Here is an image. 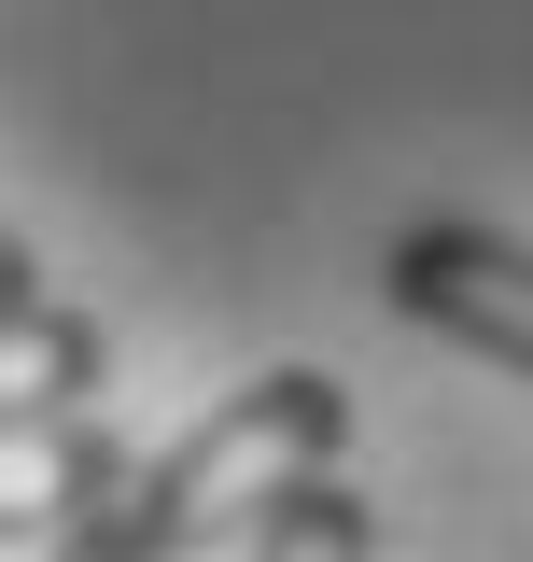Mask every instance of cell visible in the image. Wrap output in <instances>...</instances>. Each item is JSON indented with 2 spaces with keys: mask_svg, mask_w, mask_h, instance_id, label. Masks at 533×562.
<instances>
[{
  "mask_svg": "<svg viewBox=\"0 0 533 562\" xmlns=\"http://www.w3.org/2000/svg\"><path fill=\"white\" fill-rule=\"evenodd\" d=\"M337 450H351V394H337L324 366H266V380H239L183 450L140 464V479H155V535H169V562L239 549L295 479H324Z\"/></svg>",
  "mask_w": 533,
  "mask_h": 562,
  "instance_id": "cell-1",
  "label": "cell"
},
{
  "mask_svg": "<svg viewBox=\"0 0 533 562\" xmlns=\"http://www.w3.org/2000/svg\"><path fill=\"white\" fill-rule=\"evenodd\" d=\"M379 295H394L407 324L464 338L477 366H520L533 380V239L477 225V211H435V225H407L394 254H379Z\"/></svg>",
  "mask_w": 533,
  "mask_h": 562,
  "instance_id": "cell-2",
  "label": "cell"
},
{
  "mask_svg": "<svg viewBox=\"0 0 533 562\" xmlns=\"http://www.w3.org/2000/svg\"><path fill=\"white\" fill-rule=\"evenodd\" d=\"M113 464H127V436H99L84 408L43 422V436H0V549H43V535H57Z\"/></svg>",
  "mask_w": 533,
  "mask_h": 562,
  "instance_id": "cell-3",
  "label": "cell"
},
{
  "mask_svg": "<svg viewBox=\"0 0 533 562\" xmlns=\"http://www.w3.org/2000/svg\"><path fill=\"white\" fill-rule=\"evenodd\" d=\"M99 366H113V338L84 324V310H29V324H0V436H43V422H70L84 394H99Z\"/></svg>",
  "mask_w": 533,
  "mask_h": 562,
  "instance_id": "cell-4",
  "label": "cell"
},
{
  "mask_svg": "<svg viewBox=\"0 0 533 562\" xmlns=\"http://www.w3.org/2000/svg\"><path fill=\"white\" fill-rule=\"evenodd\" d=\"M239 562H379V506L324 464V479H295L253 535H239Z\"/></svg>",
  "mask_w": 533,
  "mask_h": 562,
  "instance_id": "cell-5",
  "label": "cell"
},
{
  "mask_svg": "<svg viewBox=\"0 0 533 562\" xmlns=\"http://www.w3.org/2000/svg\"><path fill=\"white\" fill-rule=\"evenodd\" d=\"M29 562H169V535H155V479H140V450H127V464H113L99 492H84V506H70V520H57V535H43Z\"/></svg>",
  "mask_w": 533,
  "mask_h": 562,
  "instance_id": "cell-6",
  "label": "cell"
},
{
  "mask_svg": "<svg viewBox=\"0 0 533 562\" xmlns=\"http://www.w3.org/2000/svg\"><path fill=\"white\" fill-rule=\"evenodd\" d=\"M29 310H57V281H43V254L0 225V324H29Z\"/></svg>",
  "mask_w": 533,
  "mask_h": 562,
  "instance_id": "cell-7",
  "label": "cell"
}]
</instances>
